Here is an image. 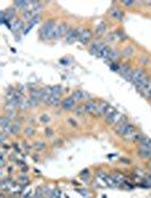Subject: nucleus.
<instances>
[{
  "mask_svg": "<svg viewBox=\"0 0 151 198\" xmlns=\"http://www.w3.org/2000/svg\"><path fill=\"white\" fill-rule=\"evenodd\" d=\"M34 194H35V191H33V189L29 188V189H27V191H25V193H24L23 197L24 198H34Z\"/></svg>",
  "mask_w": 151,
  "mask_h": 198,
  "instance_id": "obj_31",
  "label": "nucleus"
},
{
  "mask_svg": "<svg viewBox=\"0 0 151 198\" xmlns=\"http://www.w3.org/2000/svg\"><path fill=\"white\" fill-rule=\"evenodd\" d=\"M103 45H105V43H102V42H100V41H95V42L91 43V47H90L89 52L91 54H93V55L99 57L100 51H101V49L103 48Z\"/></svg>",
  "mask_w": 151,
  "mask_h": 198,
  "instance_id": "obj_15",
  "label": "nucleus"
},
{
  "mask_svg": "<svg viewBox=\"0 0 151 198\" xmlns=\"http://www.w3.org/2000/svg\"><path fill=\"white\" fill-rule=\"evenodd\" d=\"M109 15L115 19H118V20H123V18H124V13L116 7H112L109 9Z\"/></svg>",
  "mask_w": 151,
  "mask_h": 198,
  "instance_id": "obj_17",
  "label": "nucleus"
},
{
  "mask_svg": "<svg viewBox=\"0 0 151 198\" xmlns=\"http://www.w3.org/2000/svg\"><path fill=\"white\" fill-rule=\"evenodd\" d=\"M61 96H56V95H52L48 105H54V107H58L59 104H61V100H60Z\"/></svg>",
  "mask_w": 151,
  "mask_h": 198,
  "instance_id": "obj_24",
  "label": "nucleus"
},
{
  "mask_svg": "<svg viewBox=\"0 0 151 198\" xmlns=\"http://www.w3.org/2000/svg\"><path fill=\"white\" fill-rule=\"evenodd\" d=\"M52 96V86H46L40 90V99L42 103L48 104Z\"/></svg>",
  "mask_w": 151,
  "mask_h": 198,
  "instance_id": "obj_6",
  "label": "nucleus"
},
{
  "mask_svg": "<svg viewBox=\"0 0 151 198\" xmlns=\"http://www.w3.org/2000/svg\"><path fill=\"white\" fill-rule=\"evenodd\" d=\"M148 99H149V100H151V91H150V93H149V96H148Z\"/></svg>",
  "mask_w": 151,
  "mask_h": 198,
  "instance_id": "obj_59",
  "label": "nucleus"
},
{
  "mask_svg": "<svg viewBox=\"0 0 151 198\" xmlns=\"http://www.w3.org/2000/svg\"><path fill=\"white\" fill-rule=\"evenodd\" d=\"M1 146H2V148H5V149H9V148H10V146H8V145H1Z\"/></svg>",
  "mask_w": 151,
  "mask_h": 198,
  "instance_id": "obj_55",
  "label": "nucleus"
},
{
  "mask_svg": "<svg viewBox=\"0 0 151 198\" xmlns=\"http://www.w3.org/2000/svg\"><path fill=\"white\" fill-rule=\"evenodd\" d=\"M27 170H29V166H27V164H25L24 166H22V172H23V173L27 172Z\"/></svg>",
  "mask_w": 151,
  "mask_h": 198,
  "instance_id": "obj_50",
  "label": "nucleus"
},
{
  "mask_svg": "<svg viewBox=\"0 0 151 198\" xmlns=\"http://www.w3.org/2000/svg\"><path fill=\"white\" fill-rule=\"evenodd\" d=\"M73 99H74V101L75 102H81V101H89V99H90V95H89V93L88 92H85L84 90H76L74 91L73 93H72V95H71Z\"/></svg>",
  "mask_w": 151,
  "mask_h": 198,
  "instance_id": "obj_9",
  "label": "nucleus"
},
{
  "mask_svg": "<svg viewBox=\"0 0 151 198\" xmlns=\"http://www.w3.org/2000/svg\"><path fill=\"white\" fill-rule=\"evenodd\" d=\"M120 161L123 163H130V160H126V159H120Z\"/></svg>",
  "mask_w": 151,
  "mask_h": 198,
  "instance_id": "obj_56",
  "label": "nucleus"
},
{
  "mask_svg": "<svg viewBox=\"0 0 151 198\" xmlns=\"http://www.w3.org/2000/svg\"><path fill=\"white\" fill-rule=\"evenodd\" d=\"M97 177H98L99 181H103L106 186H108L110 188H117V183L115 182L112 176H108V174H106L102 171H98L97 172Z\"/></svg>",
  "mask_w": 151,
  "mask_h": 198,
  "instance_id": "obj_5",
  "label": "nucleus"
},
{
  "mask_svg": "<svg viewBox=\"0 0 151 198\" xmlns=\"http://www.w3.org/2000/svg\"><path fill=\"white\" fill-rule=\"evenodd\" d=\"M141 3H143L144 6H151V1H142Z\"/></svg>",
  "mask_w": 151,
  "mask_h": 198,
  "instance_id": "obj_53",
  "label": "nucleus"
},
{
  "mask_svg": "<svg viewBox=\"0 0 151 198\" xmlns=\"http://www.w3.org/2000/svg\"><path fill=\"white\" fill-rule=\"evenodd\" d=\"M5 141H6V134H5V132H2V134L0 135V144L3 145L5 144Z\"/></svg>",
  "mask_w": 151,
  "mask_h": 198,
  "instance_id": "obj_45",
  "label": "nucleus"
},
{
  "mask_svg": "<svg viewBox=\"0 0 151 198\" xmlns=\"http://www.w3.org/2000/svg\"><path fill=\"white\" fill-rule=\"evenodd\" d=\"M135 174H137V176L141 177V178H146V176H147L146 171H143V170H141V169H135Z\"/></svg>",
  "mask_w": 151,
  "mask_h": 198,
  "instance_id": "obj_39",
  "label": "nucleus"
},
{
  "mask_svg": "<svg viewBox=\"0 0 151 198\" xmlns=\"http://www.w3.org/2000/svg\"><path fill=\"white\" fill-rule=\"evenodd\" d=\"M44 196V193H43V189L41 187H38L35 189V194H34V198H42Z\"/></svg>",
  "mask_w": 151,
  "mask_h": 198,
  "instance_id": "obj_33",
  "label": "nucleus"
},
{
  "mask_svg": "<svg viewBox=\"0 0 151 198\" xmlns=\"http://www.w3.org/2000/svg\"><path fill=\"white\" fill-rule=\"evenodd\" d=\"M65 41L68 44H74L76 41H78V34H77L76 28H69L68 30L67 34L65 35Z\"/></svg>",
  "mask_w": 151,
  "mask_h": 198,
  "instance_id": "obj_12",
  "label": "nucleus"
},
{
  "mask_svg": "<svg viewBox=\"0 0 151 198\" xmlns=\"http://www.w3.org/2000/svg\"><path fill=\"white\" fill-rule=\"evenodd\" d=\"M112 50H113V49H112L109 45L105 44V45H103V48H102V49H101V51H100L99 58H102V59L107 60V59H108V57H109V54H110V52H112Z\"/></svg>",
  "mask_w": 151,
  "mask_h": 198,
  "instance_id": "obj_20",
  "label": "nucleus"
},
{
  "mask_svg": "<svg viewBox=\"0 0 151 198\" xmlns=\"http://www.w3.org/2000/svg\"><path fill=\"white\" fill-rule=\"evenodd\" d=\"M20 130V125L19 124H13L10 128V134L12 135H17Z\"/></svg>",
  "mask_w": 151,
  "mask_h": 198,
  "instance_id": "obj_28",
  "label": "nucleus"
},
{
  "mask_svg": "<svg viewBox=\"0 0 151 198\" xmlns=\"http://www.w3.org/2000/svg\"><path fill=\"white\" fill-rule=\"evenodd\" d=\"M123 116H124V114H122V113L117 110V111H116L114 114H112L108 119H106V121H107L109 125H114V126H115V125H116V124L122 119V117H123Z\"/></svg>",
  "mask_w": 151,
  "mask_h": 198,
  "instance_id": "obj_18",
  "label": "nucleus"
},
{
  "mask_svg": "<svg viewBox=\"0 0 151 198\" xmlns=\"http://www.w3.org/2000/svg\"><path fill=\"white\" fill-rule=\"evenodd\" d=\"M147 61H148V59H147V58H142V59H141V62H142L143 65H146V64H148Z\"/></svg>",
  "mask_w": 151,
  "mask_h": 198,
  "instance_id": "obj_54",
  "label": "nucleus"
},
{
  "mask_svg": "<svg viewBox=\"0 0 151 198\" xmlns=\"http://www.w3.org/2000/svg\"><path fill=\"white\" fill-rule=\"evenodd\" d=\"M136 134H137V131H136L135 126L132 125V124H130V125L127 126V128H126V130H125L124 135H123L122 137H123L125 141H133V139H134V137L136 136Z\"/></svg>",
  "mask_w": 151,
  "mask_h": 198,
  "instance_id": "obj_11",
  "label": "nucleus"
},
{
  "mask_svg": "<svg viewBox=\"0 0 151 198\" xmlns=\"http://www.w3.org/2000/svg\"><path fill=\"white\" fill-rule=\"evenodd\" d=\"M34 128L32 126H27L26 128H25V130H24V132H25V135L26 136H33L34 135Z\"/></svg>",
  "mask_w": 151,
  "mask_h": 198,
  "instance_id": "obj_32",
  "label": "nucleus"
},
{
  "mask_svg": "<svg viewBox=\"0 0 151 198\" xmlns=\"http://www.w3.org/2000/svg\"><path fill=\"white\" fill-rule=\"evenodd\" d=\"M44 132H46V135H47L48 137H52V136H54V130H52L50 127H46Z\"/></svg>",
  "mask_w": 151,
  "mask_h": 198,
  "instance_id": "obj_40",
  "label": "nucleus"
},
{
  "mask_svg": "<svg viewBox=\"0 0 151 198\" xmlns=\"http://www.w3.org/2000/svg\"><path fill=\"white\" fill-rule=\"evenodd\" d=\"M18 183L22 186V187H25V186L29 183V181H27V177H26V176H22V177L18 179Z\"/></svg>",
  "mask_w": 151,
  "mask_h": 198,
  "instance_id": "obj_36",
  "label": "nucleus"
},
{
  "mask_svg": "<svg viewBox=\"0 0 151 198\" xmlns=\"http://www.w3.org/2000/svg\"><path fill=\"white\" fill-rule=\"evenodd\" d=\"M140 147H144V148H148L151 151V138H149L148 136H143V138L141 139V142L139 143Z\"/></svg>",
  "mask_w": 151,
  "mask_h": 198,
  "instance_id": "obj_22",
  "label": "nucleus"
},
{
  "mask_svg": "<svg viewBox=\"0 0 151 198\" xmlns=\"http://www.w3.org/2000/svg\"><path fill=\"white\" fill-rule=\"evenodd\" d=\"M115 36H116V39H118V40H125L127 36L125 35V33L123 32V31H116V33H115Z\"/></svg>",
  "mask_w": 151,
  "mask_h": 198,
  "instance_id": "obj_35",
  "label": "nucleus"
},
{
  "mask_svg": "<svg viewBox=\"0 0 151 198\" xmlns=\"http://www.w3.org/2000/svg\"><path fill=\"white\" fill-rule=\"evenodd\" d=\"M75 103L76 102L74 101V99L72 96H69V97H66L61 102V107H63L64 110H66V111H71V110H74L75 109Z\"/></svg>",
  "mask_w": 151,
  "mask_h": 198,
  "instance_id": "obj_16",
  "label": "nucleus"
},
{
  "mask_svg": "<svg viewBox=\"0 0 151 198\" xmlns=\"http://www.w3.org/2000/svg\"><path fill=\"white\" fill-rule=\"evenodd\" d=\"M64 92V89L61 85H55L52 86V95H56V96H61Z\"/></svg>",
  "mask_w": 151,
  "mask_h": 198,
  "instance_id": "obj_26",
  "label": "nucleus"
},
{
  "mask_svg": "<svg viewBox=\"0 0 151 198\" xmlns=\"http://www.w3.org/2000/svg\"><path fill=\"white\" fill-rule=\"evenodd\" d=\"M14 33H19V32H22L23 31V33H24V31H25V28H24V25H23V22L22 20H15L14 22V26H13V30H12Z\"/></svg>",
  "mask_w": 151,
  "mask_h": 198,
  "instance_id": "obj_21",
  "label": "nucleus"
},
{
  "mask_svg": "<svg viewBox=\"0 0 151 198\" xmlns=\"http://www.w3.org/2000/svg\"><path fill=\"white\" fill-rule=\"evenodd\" d=\"M84 107V111L89 114H95L97 108H98V102L95 100H89L85 102V104L83 105Z\"/></svg>",
  "mask_w": 151,
  "mask_h": 198,
  "instance_id": "obj_14",
  "label": "nucleus"
},
{
  "mask_svg": "<svg viewBox=\"0 0 151 198\" xmlns=\"http://www.w3.org/2000/svg\"><path fill=\"white\" fill-rule=\"evenodd\" d=\"M34 148H35L37 151H43V149L46 148V143H43V142L35 143V145H34Z\"/></svg>",
  "mask_w": 151,
  "mask_h": 198,
  "instance_id": "obj_37",
  "label": "nucleus"
},
{
  "mask_svg": "<svg viewBox=\"0 0 151 198\" xmlns=\"http://www.w3.org/2000/svg\"><path fill=\"white\" fill-rule=\"evenodd\" d=\"M106 30H107V24L105 23V22H100L97 26H95V36H102L103 34H105V32H106Z\"/></svg>",
  "mask_w": 151,
  "mask_h": 198,
  "instance_id": "obj_19",
  "label": "nucleus"
},
{
  "mask_svg": "<svg viewBox=\"0 0 151 198\" xmlns=\"http://www.w3.org/2000/svg\"><path fill=\"white\" fill-rule=\"evenodd\" d=\"M102 198H107V196L106 195H102Z\"/></svg>",
  "mask_w": 151,
  "mask_h": 198,
  "instance_id": "obj_60",
  "label": "nucleus"
},
{
  "mask_svg": "<svg viewBox=\"0 0 151 198\" xmlns=\"http://www.w3.org/2000/svg\"><path fill=\"white\" fill-rule=\"evenodd\" d=\"M129 125H130L129 118H127L126 116H123L122 119L114 126V130H115V132H116L118 136L122 137V136L124 135V132H125V130H126V128H127Z\"/></svg>",
  "mask_w": 151,
  "mask_h": 198,
  "instance_id": "obj_4",
  "label": "nucleus"
},
{
  "mask_svg": "<svg viewBox=\"0 0 151 198\" xmlns=\"http://www.w3.org/2000/svg\"><path fill=\"white\" fill-rule=\"evenodd\" d=\"M74 111H75L77 114H82L83 112H85V111H84V107H75Z\"/></svg>",
  "mask_w": 151,
  "mask_h": 198,
  "instance_id": "obj_42",
  "label": "nucleus"
},
{
  "mask_svg": "<svg viewBox=\"0 0 151 198\" xmlns=\"http://www.w3.org/2000/svg\"><path fill=\"white\" fill-rule=\"evenodd\" d=\"M88 174H89V170H88V169H84V170L81 172V176H82V177H83V176H88Z\"/></svg>",
  "mask_w": 151,
  "mask_h": 198,
  "instance_id": "obj_51",
  "label": "nucleus"
},
{
  "mask_svg": "<svg viewBox=\"0 0 151 198\" xmlns=\"http://www.w3.org/2000/svg\"><path fill=\"white\" fill-rule=\"evenodd\" d=\"M76 31H77V34H78V41H80L82 44L86 45V44L91 41L92 33H91L90 30L84 28V27H77Z\"/></svg>",
  "mask_w": 151,
  "mask_h": 198,
  "instance_id": "obj_3",
  "label": "nucleus"
},
{
  "mask_svg": "<svg viewBox=\"0 0 151 198\" xmlns=\"http://www.w3.org/2000/svg\"><path fill=\"white\" fill-rule=\"evenodd\" d=\"M122 3L125 6H133L136 3V1H122Z\"/></svg>",
  "mask_w": 151,
  "mask_h": 198,
  "instance_id": "obj_46",
  "label": "nucleus"
},
{
  "mask_svg": "<svg viewBox=\"0 0 151 198\" xmlns=\"http://www.w3.org/2000/svg\"><path fill=\"white\" fill-rule=\"evenodd\" d=\"M60 64L61 65H68L69 64V60L68 59H60Z\"/></svg>",
  "mask_w": 151,
  "mask_h": 198,
  "instance_id": "obj_48",
  "label": "nucleus"
},
{
  "mask_svg": "<svg viewBox=\"0 0 151 198\" xmlns=\"http://www.w3.org/2000/svg\"><path fill=\"white\" fill-rule=\"evenodd\" d=\"M75 190L78 193V194H81L82 196H85V197H86V196L89 195V191H88V190H85V189H80V188H77V189H75Z\"/></svg>",
  "mask_w": 151,
  "mask_h": 198,
  "instance_id": "obj_41",
  "label": "nucleus"
},
{
  "mask_svg": "<svg viewBox=\"0 0 151 198\" xmlns=\"http://www.w3.org/2000/svg\"><path fill=\"white\" fill-rule=\"evenodd\" d=\"M109 68L110 70L114 72H119V69H120V65H118V62H112L109 65Z\"/></svg>",
  "mask_w": 151,
  "mask_h": 198,
  "instance_id": "obj_29",
  "label": "nucleus"
},
{
  "mask_svg": "<svg viewBox=\"0 0 151 198\" xmlns=\"http://www.w3.org/2000/svg\"><path fill=\"white\" fill-rule=\"evenodd\" d=\"M12 170H13V168H12V166H9V168H8V172H12Z\"/></svg>",
  "mask_w": 151,
  "mask_h": 198,
  "instance_id": "obj_58",
  "label": "nucleus"
},
{
  "mask_svg": "<svg viewBox=\"0 0 151 198\" xmlns=\"http://www.w3.org/2000/svg\"><path fill=\"white\" fill-rule=\"evenodd\" d=\"M13 147H14V149H15L16 153H18V154L20 153V148H19V146L17 143H14V144H13Z\"/></svg>",
  "mask_w": 151,
  "mask_h": 198,
  "instance_id": "obj_47",
  "label": "nucleus"
},
{
  "mask_svg": "<svg viewBox=\"0 0 151 198\" xmlns=\"http://www.w3.org/2000/svg\"><path fill=\"white\" fill-rule=\"evenodd\" d=\"M40 102H41V99H40V90L34 89V90L30 91V97H29L30 108L37 107Z\"/></svg>",
  "mask_w": 151,
  "mask_h": 198,
  "instance_id": "obj_8",
  "label": "nucleus"
},
{
  "mask_svg": "<svg viewBox=\"0 0 151 198\" xmlns=\"http://www.w3.org/2000/svg\"><path fill=\"white\" fill-rule=\"evenodd\" d=\"M33 160H34L35 162H38V156H37V155H33Z\"/></svg>",
  "mask_w": 151,
  "mask_h": 198,
  "instance_id": "obj_57",
  "label": "nucleus"
},
{
  "mask_svg": "<svg viewBox=\"0 0 151 198\" xmlns=\"http://www.w3.org/2000/svg\"><path fill=\"white\" fill-rule=\"evenodd\" d=\"M56 26V23L54 19H48L40 28V39L46 41V40H50L51 34H52V31Z\"/></svg>",
  "mask_w": 151,
  "mask_h": 198,
  "instance_id": "obj_1",
  "label": "nucleus"
},
{
  "mask_svg": "<svg viewBox=\"0 0 151 198\" xmlns=\"http://www.w3.org/2000/svg\"><path fill=\"white\" fill-rule=\"evenodd\" d=\"M147 77L146 72H143L142 69H135L133 70V74H132V77H131V83H132L134 86H136L139 83H141L144 78Z\"/></svg>",
  "mask_w": 151,
  "mask_h": 198,
  "instance_id": "obj_7",
  "label": "nucleus"
},
{
  "mask_svg": "<svg viewBox=\"0 0 151 198\" xmlns=\"http://www.w3.org/2000/svg\"><path fill=\"white\" fill-rule=\"evenodd\" d=\"M68 122H69V124H71V125H72L73 127L77 126V122H76L75 120H73V119H69V120H68Z\"/></svg>",
  "mask_w": 151,
  "mask_h": 198,
  "instance_id": "obj_49",
  "label": "nucleus"
},
{
  "mask_svg": "<svg viewBox=\"0 0 151 198\" xmlns=\"http://www.w3.org/2000/svg\"><path fill=\"white\" fill-rule=\"evenodd\" d=\"M16 163H17V164H18L19 166H20V168H22V166H24V165H25V164H26V163L24 162V161H23V160H18V161H16Z\"/></svg>",
  "mask_w": 151,
  "mask_h": 198,
  "instance_id": "obj_52",
  "label": "nucleus"
},
{
  "mask_svg": "<svg viewBox=\"0 0 151 198\" xmlns=\"http://www.w3.org/2000/svg\"><path fill=\"white\" fill-rule=\"evenodd\" d=\"M110 107V104L106 101H100L98 102V108H97V111H95V117H105V113L107 111V109Z\"/></svg>",
  "mask_w": 151,
  "mask_h": 198,
  "instance_id": "obj_13",
  "label": "nucleus"
},
{
  "mask_svg": "<svg viewBox=\"0 0 151 198\" xmlns=\"http://www.w3.org/2000/svg\"><path fill=\"white\" fill-rule=\"evenodd\" d=\"M6 165V161H5V152L1 153V160H0V166L3 168Z\"/></svg>",
  "mask_w": 151,
  "mask_h": 198,
  "instance_id": "obj_44",
  "label": "nucleus"
},
{
  "mask_svg": "<svg viewBox=\"0 0 151 198\" xmlns=\"http://www.w3.org/2000/svg\"><path fill=\"white\" fill-rule=\"evenodd\" d=\"M59 37H61L60 27H59V25H56V26H55V28H54V31H52V34H51L50 40H57V39H59Z\"/></svg>",
  "mask_w": 151,
  "mask_h": 198,
  "instance_id": "obj_25",
  "label": "nucleus"
},
{
  "mask_svg": "<svg viewBox=\"0 0 151 198\" xmlns=\"http://www.w3.org/2000/svg\"><path fill=\"white\" fill-rule=\"evenodd\" d=\"M50 198H63V193L59 188H55L52 189L51 191V195H50Z\"/></svg>",
  "mask_w": 151,
  "mask_h": 198,
  "instance_id": "obj_27",
  "label": "nucleus"
},
{
  "mask_svg": "<svg viewBox=\"0 0 151 198\" xmlns=\"http://www.w3.org/2000/svg\"><path fill=\"white\" fill-rule=\"evenodd\" d=\"M132 74H133V70L131 68V65L129 64H123L120 65V69H119V75L126 79V80H131V77H132Z\"/></svg>",
  "mask_w": 151,
  "mask_h": 198,
  "instance_id": "obj_10",
  "label": "nucleus"
},
{
  "mask_svg": "<svg viewBox=\"0 0 151 198\" xmlns=\"http://www.w3.org/2000/svg\"><path fill=\"white\" fill-rule=\"evenodd\" d=\"M132 53H133V48L132 47H127V48H125V49L123 50L122 55H123V57H129V55H131Z\"/></svg>",
  "mask_w": 151,
  "mask_h": 198,
  "instance_id": "obj_34",
  "label": "nucleus"
},
{
  "mask_svg": "<svg viewBox=\"0 0 151 198\" xmlns=\"http://www.w3.org/2000/svg\"><path fill=\"white\" fill-rule=\"evenodd\" d=\"M139 155L143 159H150L151 157V151L144 147H140L139 146Z\"/></svg>",
  "mask_w": 151,
  "mask_h": 198,
  "instance_id": "obj_23",
  "label": "nucleus"
},
{
  "mask_svg": "<svg viewBox=\"0 0 151 198\" xmlns=\"http://www.w3.org/2000/svg\"><path fill=\"white\" fill-rule=\"evenodd\" d=\"M116 111H117V109L114 108V107H112V105H110L109 108L107 109L106 113H105V118H106V119H108V118H109V117H110L112 114H114V113H115Z\"/></svg>",
  "mask_w": 151,
  "mask_h": 198,
  "instance_id": "obj_30",
  "label": "nucleus"
},
{
  "mask_svg": "<svg viewBox=\"0 0 151 198\" xmlns=\"http://www.w3.org/2000/svg\"><path fill=\"white\" fill-rule=\"evenodd\" d=\"M135 89H136V91H137L143 97H147V99H148L149 93H150V91H151V79L147 76L141 83H139V84L135 86Z\"/></svg>",
  "mask_w": 151,
  "mask_h": 198,
  "instance_id": "obj_2",
  "label": "nucleus"
},
{
  "mask_svg": "<svg viewBox=\"0 0 151 198\" xmlns=\"http://www.w3.org/2000/svg\"><path fill=\"white\" fill-rule=\"evenodd\" d=\"M54 146H57V147H59V146H61V145L64 144V142H63V139H60V138H58V139H55L54 141Z\"/></svg>",
  "mask_w": 151,
  "mask_h": 198,
  "instance_id": "obj_43",
  "label": "nucleus"
},
{
  "mask_svg": "<svg viewBox=\"0 0 151 198\" xmlns=\"http://www.w3.org/2000/svg\"><path fill=\"white\" fill-rule=\"evenodd\" d=\"M40 121H41L42 124H48V122L50 121V117H49L48 114H42V116L40 117Z\"/></svg>",
  "mask_w": 151,
  "mask_h": 198,
  "instance_id": "obj_38",
  "label": "nucleus"
}]
</instances>
